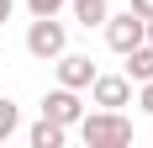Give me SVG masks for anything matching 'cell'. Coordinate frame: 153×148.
Wrapping results in <instances>:
<instances>
[{
  "instance_id": "cell-6",
  "label": "cell",
  "mask_w": 153,
  "mask_h": 148,
  "mask_svg": "<svg viewBox=\"0 0 153 148\" xmlns=\"http://www.w3.org/2000/svg\"><path fill=\"white\" fill-rule=\"evenodd\" d=\"M95 79V64H90V53H58V85H69V90H85Z\"/></svg>"
},
{
  "instance_id": "cell-12",
  "label": "cell",
  "mask_w": 153,
  "mask_h": 148,
  "mask_svg": "<svg viewBox=\"0 0 153 148\" xmlns=\"http://www.w3.org/2000/svg\"><path fill=\"white\" fill-rule=\"evenodd\" d=\"M137 106L153 117V79H143V85H137Z\"/></svg>"
},
{
  "instance_id": "cell-3",
  "label": "cell",
  "mask_w": 153,
  "mask_h": 148,
  "mask_svg": "<svg viewBox=\"0 0 153 148\" xmlns=\"http://www.w3.org/2000/svg\"><path fill=\"white\" fill-rule=\"evenodd\" d=\"M85 90H90V101H95V106H106V111L132 106V79H127V74H100V69H95V79H90Z\"/></svg>"
},
{
  "instance_id": "cell-15",
  "label": "cell",
  "mask_w": 153,
  "mask_h": 148,
  "mask_svg": "<svg viewBox=\"0 0 153 148\" xmlns=\"http://www.w3.org/2000/svg\"><path fill=\"white\" fill-rule=\"evenodd\" d=\"M143 43H153V16H148V21H143Z\"/></svg>"
},
{
  "instance_id": "cell-7",
  "label": "cell",
  "mask_w": 153,
  "mask_h": 148,
  "mask_svg": "<svg viewBox=\"0 0 153 148\" xmlns=\"http://www.w3.org/2000/svg\"><path fill=\"white\" fill-rule=\"evenodd\" d=\"M122 58H127V79H132V85H143V79H153V43H137V48H127V53H122Z\"/></svg>"
},
{
  "instance_id": "cell-10",
  "label": "cell",
  "mask_w": 153,
  "mask_h": 148,
  "mask_svg": "<svg viewBox=\"0 0 153 148\" xmlns=\"http://www.w3.org/2000/svg\"><path fill=\"white\" fill-rule=\"evenodd\" d=\"M21 127V111H16V101H0V143Z\"/></svg>"
},
{
  "instance_id": "cell-13",
  "label": "cell",
  "mask_w": 153,
  "mask_h": 148,
  "mask_svg": "<svg viewBox=\"0 0 153 148\" xmlns=\"http://www.w3.org/2000/svg\"><path fill=\"white\" fill-rule=\"evenodd\" d=\"M127 11H132V16H143V21H148V16H153V0H127Z\"/></svg>"
},
{
  "instance_id": "cell-8",
  "label": "cell",
  "mask_w": 153,
  "mask_h": 148,
  "mask_svg": "<svg viewBox=\"0 0 153 148\" xmlns=\"http://www.w3.org/2000/svg\"><path fill=\"white\" fill-rule=\"evenodd\" d=\"M63 132H69V127H58V122H48V117H42V122H32L27 143H32V148H58V143H63Z\"/></svg>"
},
{
  "instance_id": "cell-14",
  "label": "cell",
  "mask_w": 153,
  "mask_h": 148,
  "mask_svg": "<svg viewBox=\"0 0 153 148\" xmlns=\"http://www.w3.org/2000/svg\"><path fill=\"white\" fill-rule=\"evenodd\" d=\"M11 11H16V0H0V27L11 21Z\"/></svg>"
},
{
  "instance_id": "cell-2",
  "label": "cell",
  "mask_w": 153,
  "mask_h": 148,
  "mask_svg": "<svg viewBox=\"0 0 153 148\" xmlns=\"http://www.w3.org/2000/svg\"><path fill=\"white\" fill-rule=\"evenodd\" d=\"M63 48H69V32H63L58 16H32V27H27V53L32 58H58Z\"/></svg>"
},
{
  "instance_id": "cell-9",
  "label": "cell",
  "mask_w": 153,
  "mask_h": 148,
  "mask_svg": "<svg viewBox=\"0 0 153 148\" xmlns=\"http://www.w3.org/2000/svg\"><path fill=\"white\" fill-rule=\"evenodd\" d=\"M74 16H79V27H100L106 21V0H74Z\"/></svg>"
},
{
  "instance_id": "cell-1",
  "label": "cell",
  "mask_w": 153,
  "mask_h": 148,
  "mask_svg": "<svg viewBox=\"0 0 153 148\" xmlns=\"http://www.w3.org/2000/svg\"><path fill=\"white\" fill-rule=\"evenodd\" d=\"M79 127V138L90 148H122V143H132V117H122V111H90V117H79L74 122Z\"/></svg>"
},
{
  "instance_id": "cell-5",
  "label": "cell",
  "mask_w": 153,
  "mask_h": 148,
  "mask_svg": "<svg viewBox=\"0 0 153 148\" xmlns=\"http://www.w3.org/2000/svg\"><path fill=\"white\" fill-rule=\"evenodd\" d=\"M42 117H48V122H58V127H74V122L85 117V106H79V90H69V85L48 90V95H42Z\"/></svg>"
},
{
  "instance_id": "cell-11",
  "label": "cell",
  "mask_w": 153,
  "mask_h": 148,
  "mask_svg": "<svg viewBox=\"0 0 153 148\" xmlns=\"http://www.w3.org/2000/svg\"><path fill=\"white\" fill-rule=\"evenodd\" d=\"M27 11H32V16H58L63 0H27Z\"/></svg>"
},
{
  "instance_id": "cell-4",
  "label": "cell",
  "mask_w": 153,
  "mask_h": 148,
  "mask_svg": "<svg viewBox=\"0 0 153 148\" xmlns=\"http://www.w3.org/2000/svg\"><path fill=\"white\" fill-rule=\"evenodd\" d=\"M100 27H106V48H111V53H127V48H137V43H143V16H132V11L106 16Z\"/></svg>"
}]
</instances>
